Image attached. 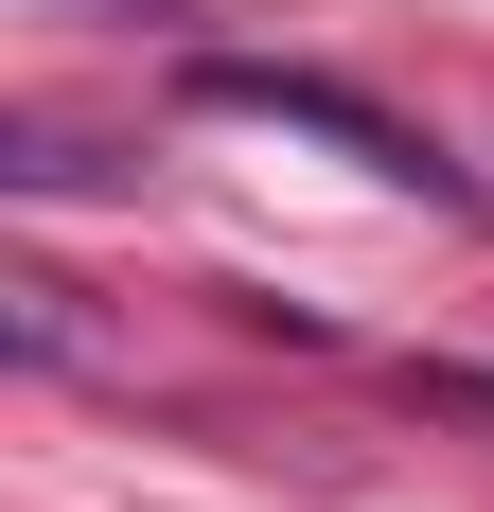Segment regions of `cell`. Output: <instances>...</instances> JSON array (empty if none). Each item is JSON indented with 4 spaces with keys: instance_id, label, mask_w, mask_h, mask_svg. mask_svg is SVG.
<instances>
[{
    "instance_id": "cell-1",
    "label": "cell",
    "mask_w": 494,
    "mask_h": 512,
    "mask_svg": "<svg viewBox=\"0 0 494 512\" xmlns=\"http://www.w3.org/2000/svg\"><path fill=\"white\" fill-rule=\"evenodd\" d=\"M212 106H265V124H318V142H353V159H371V177H406V195H459L442 159L406 142V124H371V106H353V89H300V71H212Z\"/></svg>"
}]
</instances>
